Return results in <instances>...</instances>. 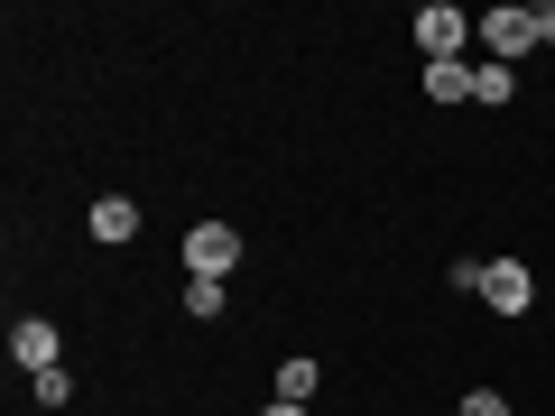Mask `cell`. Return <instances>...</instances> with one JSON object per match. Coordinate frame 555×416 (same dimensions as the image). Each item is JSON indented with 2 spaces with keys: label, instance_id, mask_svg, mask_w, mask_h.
Returning <instances> with one entry per match:
<instances>
[{
  "label": "cell",
  "instance_id": "8fae6325",
  "mask_svg": "<svg viewBox=\"0 0 555 416\" xmlns=\"http://www.w3.org/2000/svg\"><path fill=\"white\" fill-rule=\"evenodd\" d=\"M463 416H509V398H491V389H473V398H463Z\"/></svg>",
  "mask_w": 555,
  "mask_h": 416
},
{
  "label": "cell",
  "instance_id": "5b68a950",
  "mask_svg": "<svg viewBox=\"0 0 555 416\" xmlns=\"http://www.w3.org/2000/svg\"><path fill=\"white\" fill-rule=\"evenodd\" d=\"M481 38H491V56L509 65V56H528V47H537V20H528V10H491V20H481Z\"/></svg>",
  "mask_w": 555,
  "mask_h": 416
},
{
  "label": "cell",
  "instance_id": "7a4b0ae2",
  "mask_svg": "<svg viewBox=\"0 0 555 416\" xmlns=\"http://www.w3.org/2000/svg\"><path fill=\"white\" fill-rule=\"evenodd\" d=\"M185 269L195 277H232L241 269V232L232 222H195V232H185Z\"/></svg>",
  "mask_w": 555,
  "mask_h": 416
},
{
  "label": "cell",
  "instance_id": "8992f818",
  "mask_svg": "<svg viewBox=\"0 0 555 416\" xmlns=\"http://www.w3.org/2000/svg\"><path fill=\"white\" fill-rule=\"evenodd\" d=\"M139 232V204L130 195H93V240H130Z\"/></svg>",
  "mask_w": 555,
  "mask_h": 416
},
{
  "label": "cell",
  "instance_id": "4fadbf2b",
  "mask_svg": "<svg viewBox=\"0 0 555 416\" xmlns=\"http://www.w3.org/2000/svg\"><path fill=\"white\" fill-rule=\"evenodd\" d=\"M259 416H306V407H297V398H269V407H259Z\"/></svg>",
  "mask_w": 555,
  "mask_h": 416
},
{
  "label": "cell",
  "instance_id": "277c9868",
  "mask_svg": "<svg viewBox=\"0 0 555 416\" xmlns=\"http://www.w3.org/2000/svg\"><path fill=\"white\" fill-rule=\"evenodd\" d=\"M10 361H20L28 379H38V370H56V324H38V315H20V324H10Z\"/></svg>",
  "mask_w": 555,
  "mask_h": 416
},
{
  "label": "cell",
  "instance_id": "52a82bcc",
  "mask_svg": "<svg viewBox=\"0 0 555 416\" xmlns=\"http://www.w3.org/2000/svg\"><path fill=\"white\" fill-rule=\"evenodd\" d=\"M426 93L436 102H473V75H463V65H426Z\"/></svg>",
  "mask_w": 555,
  "mask_h": 416
},
{
  "label": "cell",
  "instance_id": "9c48e42d",
  "mask_svg": "<svg viewBox=\"0 0 555 416\" xmlns=\"http://www.w3.org/2000/svg\"><path fill=\"white\" fill-rule=\"evenodd\" d=\"M278 398H297V407H306V398H315V361H287V370H278Z\"/></svg>",
  "mask_w": 555,
  "mask_h": 416
},
{
  "label": "cell",
  "instance_id": "7c38bea8",
  "mask_svg": "<svg viewBox=\"0 0 555 416\" xmlns=\"http://www.w3.org/2000/svg\"><path fill=\"white\" fill-rule=\"evenodd\" d=\"M528 20H537V47H555V0H537Z\"/></svg>",
  "mask_w": 555,
  "mask_h": 416
},
{
  "label": "cell",
  "instance_id": "ba28073f",
  "mask_svg": "<svg viewBox=\"0 0 555 416\" xmlns=\"http://www.w3.org/2000/svg\"><path fill=\"white\" fill-rule=\"evenodd\" d=\"M185 315H222V277H185Z\"/></svg>",
  "mask_w": 555,
  "mask_h": 416
},
{
  "label": "cell",
  "instance_id": "6da1fadb",
  "mask_svg": "<svg viewBox=\"0 0 555 416\" xmlns=\"http://www.w3.org/2000/svg\"><path fill=\"white\" fill-rule=\"evenodd\" d=\"M463 38H473V28H463L454 0H426V10H416V47H426V65H463Z\"/></svg>",
  "mask_w": 555,
  "mask_h": 416
},
{
  "label": "cell",
  "instance_id": "30bf717a",
  "mask_svg": "<svg viewBox=\"0 0 555 416\" xmlns=\"http://www.w3.org/2000/svg\"><path fill=\"white\" fill-rule=\"evenodd\" d=\"M473 102H509V65H481V75H473Z\"/></svg>",
  "mask_w": 555,
  "mask_h": 416
},
{
  "label": "cell",
  "instance_id": "3957f363",
  "mask_svg": "<svg viewBox=\"0 0 555 416\" xmlns=\"http://www.w3.org/2000/svg\"><path fill=\"white\" fill-rule=\"evenodd\" d=\"M481 306H491V315H528V306H537V277L518 269V259H481Z\"/></svg>",
  "mask_w": 555,
  "mask_h": 416
}]
</instances>
